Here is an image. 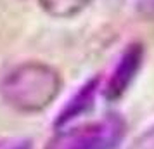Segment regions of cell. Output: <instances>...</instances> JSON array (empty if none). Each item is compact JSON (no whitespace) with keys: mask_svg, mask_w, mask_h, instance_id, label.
<instances>
[{"mask_svg":"<svg viewBox=\"0 0 154 149\" xmlns=\"http://www.w3.org/2000/svg\"><path fill=\"white\" fill-rule=\"evenodd\" d=\"M7 149H33V146H31L29 141H21V142H17V144H14V146H11V147H7Z\"/></svg>","mask_w":154,"mask_h":149,"instance_id":"8","label":"cell"},{"mask_svg":"<svg viewBox=\"0 0 154 149\" xmlns=\"http://www.w3.org/2000/svg\"><path fill=\"white\" fill-rule=\"evenodd\" d=\"M128 149H154V123L149 128H146V130L128 146Z\"/></svg>","mask_w":154,"mask_h":149,"instance_id":"6","label":"cell"},{"mask_svg":"<svg viewBox=\"0 0 154 149\" xmlns=\"http://www.w3.org/2000/svg\"><path fill=\"white\" fill-rule=\"evenodd\" d=\"M137 12L149 21H154V0H135Z\"/></svg>","mask_w":154,"mask_h":149,"instance_id":"7","label":"cell"},{"mask_svg":"<svg viewBox=\"0 0 154 149\" xmlns=\"http://www.w3.org/2000/svg\"><path fill=\"white\" fill-rule=\"evenodd\" d=\"M144 63V47L142 43H130L114 64L109 80L104 87V97L107 101H118L130 88L133 80L137 78L140 66Z\"/></svg>","mask_w":154,"mask_h":149,"instance_id":"3","label":"cell"},{"mask_svg":"<svg viewBox=\"0 0 154 149\" xmlns=\"http://www.w3.org/2000/svg\"><path fill=\"white\" fill-rule=\"evenodd\" d=\"M125 130L121 116L106 114L99 120L59 128L45 149H118Z\"/></svg>","mask_w":154,"mask_h":149,"instance_id":"2","label":"cell"},{"mask_svg":"<svg viewBox=\"0 0 154 149\" xmlns=\"http://www.w3.org/2000/svg\"><path fill=\"white\" fill-rule=\"evenodd\" d=\"M63 88L61 73L42 61H26L0 82V95L19 113H40L57 99Z\"/></svg>","mask_w":154,"mask_h":149,"instance_id":"1","label":"cell"},{"mask_svg":"<svg viewBox=\"0 0 154 149\" xmlns=\"http://www.w3.org/2000/svg\"><path fill=\"white\" fill-rule=\"evenodd\" d=\"M92 0H38L40 7L52 17L68 19L80 14Z\"/></svg>","mask_w":154,"mask_h":149,"instance_id":"5","label":"cell"},{"mask_svg":"<svg viewBox=\"0 0 154 149\" xmlns=\"http://www.w3.org/2000/svg\"><path fill=\"white\" fill-rule=\"evenodd\" d=\"M99 88V78H92L88 80L83 87H80L71 101L64 106V109L59 113V118L56 121V127L57 128H63V127H68L71 121H75L78 116L85 114L88 109L92 107L94 101H95V92Z\"/></svg>","mask_w":154,"mask_h":149,"instance_id":"4","label":"cell"}]
</instances>
